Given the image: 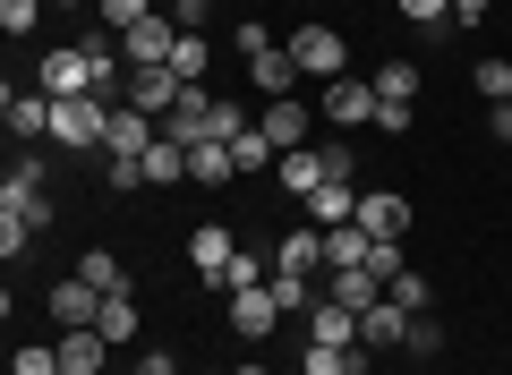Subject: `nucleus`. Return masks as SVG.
Returning <instances> with one entry per match:
<instances>
[{"label": "nucleus", "mask_w": 512, "mask_h": 375, "mask_svg": "<svg viewBox=\"0 0 512 375\" xmlns=\"http://www.w3.org/2000/svg\"><path fill=\"white\" fill-rule=\"evenodd\" d=\"M111 137V103L103 94H60L52 103V145H69V154H103Z\"/></svg>", "instance_id": "nucleus-1"}, {"label": "nucleus", "mask_w": 512, "mask_h": 375, "mask_svg": "<svg viewBox=\"0 0 512 375\" xmlns=\"http://www.w3.org/2000/svg\"><path fill=\"white\" fill-rule=\"evenodd\" d=\"M163 137H171V145H222V94H205V86H188L180 103H171V120H163Z\"/></svg>", "instance_id": "nucleus-2"}, {"label": "nucleus", "mask_w": 512, "mask_h": 375, "mask_svg": "<svg viewBox=\"0 0 512 375\" xmlns=\"http://www.w3.org/2000/svg\"><path fill=\"white\" fill-rule=\"evenodd\" d=\"M291 60H299V77H350V43L333 35V26H299Z\"/></svg>", "instance_id": "nucleus-3"}, {"label": "nucleus", "mask_w": 512, "mask_h": 375, "mask_svg": "<svg viewBox=\"0 0 512 375\" xmlns=\"http://www.w3.org/2000/svg\"><path fill=\"white\" fill-rule=\"evenodd\" d=\"M163 137V120H146L137 103H111V137H103V162H146V145Z\"/></svg>", "instance_id": "nucleus-4"}, {"label": "nucleus", "mask_w": 512, "mask_h": 375, "mask_svg": "<svg viewBox=\"0 0 512 375\" xmlns=\"http://www.w3.org/2000/svg\"><path fill=\"white\" fill-rule=\"evenodd\" d=\"M188 94V77H171V69H128V86H120V103H137L146 120H171V103Z\"/></svg>", "instance_id": "nucleus-5"}, {"label": "nucleus", "mask_w": 512, "mask_h": 375, "mask_svg": "<svg viewBox=\"0 0 512 375\" xmlns=\"http://www.w3.org/2000/svg\"><path fill=\"white\" fill-rule=\"evenodd\" d=\"M231 256H239V239L222 231V222H197V231H188V265H197V282H205V290H222Z\"/></svg>", "instance_id": "nucleus-6"}, {"label": "nucleus", "mask_w": 512, "mask_h": 375, "mask_svg": "<svg viewBox=\"0 0 512 375\" xmlns=\"http://www.w3.org/2000/svg\"><path fill=\"white\" fill-rule=\"evenodd\" d=\"M171 43H180V26H171V9H154L146 26H128V35H120V52H128V69H163Z\"/></svg>", "instance_id": "nucleus-7"}, {"label": "nucleus", "mask_w": 512, "mask_h": 375, "mask_svg": "<svg viewBox=\"0 0 512 375\" xmlns=\"http://www.w3.org/2000/svg\"><path fill=\"white\" fill-rule=\"evenodd\" d=\"M359 231L384 239V248H402V239H410V205L393 197V188H367V197H359Z\"/></svg>", "instance_id": "nucleus-8"}, {"label": "nucleus", "mask_w": 512, "mask_h": 375, "mask_svg": "<svg viewBox=\"0 0 512 375\" xmlns=\"http://www.w3.org/2000/svg\"><path fill=\"white\" fill-rule=\"evenodd\" d=\"M325 120H333V128L376 120V77H325Z\"/></svg>", "instance_id": "nucleus-9"}, {"label": "nucleus", "mask_w": 512, "mask_h": 375, "mask_svg": "<svg viewBox=\"0 0 512 375\" xmlns=\"http://www.w3.org/2000/svg\"><path fill=\"white\" fill-rule=\"evenodd\" d=\"M282 324V299H274V282H256V290H231V333L239 341H265Z\"/></svg>", "instance_id": "nucleus-10"}, {"label": "nucleus", "mask_w": 512, "mask_h": 375, "mask_svg": "<svg viewBox=\"0 0 512 375\" xmlns=\"http://www.w3.org/2000/svg\"><path fill=\"white\" fill-rule=\"evenodd\" d=\"M256 128H265V137H274V154H291V145H308L316 111L299 103V94H282V103H265V111H256Z\"/></svg>", "instance_id": "nucleus-11"}, {"label": "nucleus", "mask_w": 512, "mask_h": 375, "mask_svg": "<svg viewBox=\"0 0 512 375\" xmlns=\"http://www.w3.org/2000/svg\"><path fill=\"white\" fill-rule=\"evenodd\" d=\"M299 324H308V341H325V350H359V307H342V299H316Z\"/></svg>", "instance_id": "nucleus-12"}, {"label": "nucleus", "mask_w": 512, "mask_h": 375, "mask_svg": "<svg viewBox=\"0 0 512 375\" xmlns=\"http://www.w3.org/2000/svg\"><path fill=\"white\" fill-rule=\"evenodd\" d=\"M35 86L52 94V103H60V94H94V60H86V43L52 52V60H43V77H35Z\"/></svg>", "instance_id": "nucleus-13"}, {"label": "nucleus", "mask_w": 512, "mask_h": 375, "mask_svg": "<svg viewBox=\"0 0 512 375\" xmlns=\"http://www.w3.org/2000/svg\"><path fill=\"white\" fill-rule=\"evenodd\" d=\"M43 307H52V324H60V333H86V324L103 316V290H94V282H60Z\"/></svg>", "instance_id": "nucleus-14"}, {"label": "nucleus", "mask_w": 512, "mask_h": 375, "mask_svg": "<svg viewBox=\"0 0 512 375\" xmlns=\"http://www.w3.org/2000/svg\"><path fill=\"white\" fill-rule=\"evenodd\" d=\"M402 333H410V307L393 299V290H384V299L359 316V341H367V350H402Z\"/></svg>", "instance_id": "nucleus-15"}, {"label": "nucleus", "mask_w": 512, "mask_h": 375, "mask_svg": "<svg viewBox=\"0 0 512 375\" xmlns=\"http://www.w3.org/2000/svg\"><path fill=\"white\" fill-rule=\"evenodd\" d=\"M325 299H342V307H359V316H367V307L384 299V282L367 265H325Z\"/></svg>", "instance_id": "nucleus-16"}, {"label": "nucleus", "mask_w": 512, "mask_h": 375, "mask_svg": "<svg viewBox=\"0 0 512 375\" xmlns=\"http://www.w3.org/2000/svg\"><path fill=\"white\" fill-rule=\"evenodd\" d=\"M9 137H18V145H35V137H52V94H18V86H9Z\"/></svg>", "instance_id": "nucleus-17"}, {"label": "nucleus", "mask_w": 512, "mask_h": 375, "mask_svg": "<svg viewBox=\"0 0 512 375\" xmlns=\"http://www.w3.org/2000/svg\"><path fill=\"white\" fill-rule=\"evenodd\" d=\"M274 179H282V188H291L299 205H308L316 188H325V154H316V145H291V154L274 162Z\"/></svg>", "instance_id": "nucleus-18"}, {"label": "nucleus", "mask_w": 512, "mask_h": 375, "mask_svg": "<svg viewBox=\"0 0 512 375\" xmlns=\"http://www.w3.org/2000/svg\"><path fill=\"white\" fill-rule=\"evenodd\" d=\"M316 265H325V231H316V222H299V231L274 248V273H316Z\"/></svg>", "instance_id": "nucleus-19"}, {"label": "nucleus", "mask_w": 512, "mask_h": 375, "mask_svg": "<svg viewBox=\"0 0 512 375\" xmlns=\"http://www.w3.org/2000/svg\"><path fill=\"white\" fill-rule=\"evenodd\" d=\"M103 350H111V341L94 333V324H86V333H60V375H103Z\"/></svg>", "instance_id": "nucleus-20"}, {"label": "nucleus", "mask_w": 512, "mask_h": 375, "mask_svg": "<svg viewBox=\"0 0 512 375\" xmlns=\"http://www.w3.org/2000/svg\"><path fill=\"white\" fill-rule=\"evenodd\" d=\"M94 333H103L111 350H120V341H137V290H111L103 316H94Z\"/></svg>", "instance_id": "nucleus-21"}, {"label": "nucleus", "mask_w": 512, "mask_h": 375, "mask_svg": "<svg viewBox=\"0 0 512 375\" xmlns=\"http://www.w3.org/2000/svg\"><path fill=\"white\" fill-rule=\"evenodd\" d=\"M248 77L265 86V103H282V94H299V60H291V52H265V60H248Z\"/></svg>", "instance_id": "nucleus-22"}, {"label": "nucleus", "mask_w": 512, "mask_h": 375, "mask_svg": "<svg viewBox=\"0 0 512 375\" xmlns=\"http://www.w3.org/2000/svg\"><path fill=\"white\" fill-rule=\"evenodd\" d=\"M180 179H188V145L154 137V145H146V188H180Z\"/></svg>", "instance_id": "nucleus-23"}, {"label": "nucleus", "mask_w": 512, "mask_h": 375, "mask_svg": "<svg viewBox=\"0 0 512 375\" xmlns=\"http://www.w3.org/2000/svg\"><path fill=\"white\" fill-rule=\"evenodd\" d=\"M376 103L419 111V69H410V60H384V69H376Z\"/></svg>", "instance_id": "nucleus-24"}, {"label": "nucleus", "mask_w": 512, "mask_h": 375, "mask_svg": "<svg viewBox=\"0 0 512 375\" xmlns=\"http://www.w3.org/2000/svg\"><path fill=\"white\" fill-rule=\"evenodd\" d=\"M231 162H239V179H256V171H274V137H265V128H239V137H231Z\"/></svg>", "instance_id": "nucleus-25"}, {"label": "nucleus", "mask_w": 512, "mask_h": 375, "mask_svg": "<svg viewBox=\"0 0 512 375\" xmlns=\"http://www.w3.org/2000/svg\"><path fill=\"white\" fill-rule=\"evenodd\" d=\"M77 282H94V290L111 299V290H128V265H120L111 248H86V256H77Z\"/></svg>", "instance_id": "nucleus-26"}, {"label": "nucleus", "mask_w": 512, "mask_h": 375, "mask_svg": "<svg viewBox=\"0 0 512 375\" xmlns=\"http://www.w3.org/2000/svg\"><path fill=\"white\" fill-rule=\"evenodd\" d=\"M299 367H308V375H367V341H359V350H325V341H308Z\"/></svg>", "instance_id": "nucleus-27"}, {"label": "nucleus", "mask_w": 512, "mask_h": 375, "mask_svg": "<svg viewBox=\"0 0 512 375\" xmlns=\"http://www.w3.org/2000/svg\"><path fill=\"white\" fill-rule=\"evenodd\" d=\"M188 179H197V188H214V179H239L231 145H188Z\"/></svg>", "instance_id": "nucleus-28"}, {"label": "nucleus", "mask_w": 512, "mask_h": 375, "mask_svg": "<svg viewBox=\"0 0 512 375\" xmlns=\"http://www.w3.org/2000/svg\"><path fill=\"white\" fill-rule=\"evenodd\" d=\"M205 60H214V43H205V35H180L163 69H171V77H188V86H205Z\"/></svg>", "instance_id": "nucleus-29"}, {"label": "nucleus", "mask_w": 512, "mask_h": 375, "mask_svg": "<svg viewBox=\"0 0 512 375\" xmlns=\"http://www.w3.org/2000/svg\"><path fill=\"white\" fill-rule=\"evenodd\" d=\"M376 256V239L359 231V222H342V231H325V265H367Z\"/></svg>", "instance_id": "nucleus-30"}, {"label": "nucleus", "mask_w": 512, "mask_h": 375, "mask_svg": "<svg viewBox=\"0 0 512 375\" xmlns=\"http://www.w3.org/2000/svg\"><path fill=\"white\" fill-rule=\"evenodd\" d=\"M470 86L487 94V103H512V60H495V52H487V60L470 69Z\"/></svg>", "instance_id": "nucleus-31"}, {"label": "nucleus", "mask_w": 512, "mask_h": 375, "mask_svg": "<svg viewBox=\"0 0 512 375\" xmlns=\"http://www.w3.org/2000/svg\"><path fill=\"white\" fill-rule=\"evenodd\" d=\"M274 299H282V316H308L325 290H308V273H274Z\"/></svg>", "instance_id": "nucleus-32"}, {"label": "nucleus", "mask_w": 512, "mask_h": 375, "mask_svg": "<svg viewBox=\"0 0 512 375\" xmlns=\"http://www.w3.org/2000/svg\"><path fill=\"white\" fill-rule=\"evenodd\" d=\"M154 0H103V35H128V26H146Z\"/></svg>", "instance_id": "nucleus-33"}, {"label": "nucleus", "mask_w": 512, "mask_h": 375, "mask_svg": "<svg viewBox=\"0 0 512 375\" xmlns=\"http://www.w3.org/2000/svg\"><path fill=\"white\" fill-rule=\"evenodd\" d=\"M43 9H52V0H0V26H9V35H35Z\"/></svg>", "instance_id": "nucleus-34"}, {"label": "nucleus", "mask_w": 512, "mask_h": 375, "mask_svg": "<svg viewBox=\"0 0 512 375\" xmlns=\"http://www.w3.org/2000/svg\"><path fill=\"white\" fill-rule=\"evenodd\" d=\"M9 375H60V341L43 350V341H26L18 358H9Z\"/></svg>", "instance_id": "nucleus-35"}, {"label": "nucleus", "mask_w": 512, "mask_h": 375, "mask_svg": "<svg viewBox=\"0 0 512 375\" xmlns=\"http://www.w3.org/2000/svg\"><path fill=\"white\" fill-rule=\"evenodd\" d=\"M231 52H239V60H265V52H274V35H265L256 18H239V26H231Z\"/></svg>", "instance_id": "nucleus-36"}, {"label": "nucleus", "mask_w": 512, "mask_h": 375, "mask_svg": "<svg viewBox=\"0 0 512 375\" xmlns=\"http://www.w3.org/2000/svg\"><path fill=\"white\" fill-rule=\"evenodd\" d=\"M402 350H410V358H436V350H444V324H427V316H410V333H402Z\"/></svg>", "instance_id": "nucleus-37"}, {"label": "nucleus", "mask_w": 512, "mask_h": 375, "mask_svg": "<svg viewBox=\"0 0 512 375\" xmlns=\"http://www.w3.org/2000/svg\"><path fill=\"white\" fill-rule=\"evenodd\" d=\"M316 154H325V179H342V188H359V154H350V145H316Z\"/></svg>", "instance_id": "nucleus-38"}, {"label": "nucleus", "mask_w": 512, "mask_h": 375, "mask_svg": "<svg viewBox=\"0 0 512 375\" xmlns=\"http://www.w3.org/2000/svg\"><path fill=\"white\" fill-rule=\"evenodd\" d=\"M384 290H393V299H402V307H410V316H427V282H419V273H410V265H402V273H393V282H384Z\"/></svg>", "instance_id": "nucleus-39"}, {"label": "nucleus", "mask_w": 512, "mask_h": 375, "mask_svg": "<svg viewBox=\"0 0 512 375\" xmlns=\"http://www.w3.org/2000/svg\"><path fill=\"white\" fill-rule=\"evenodd\" d=\"M171 9V26H180V35H205V9H214V0H163Z\"/></svg>", "instance_id": "nucleus-40"}, {"label": "nucleus", "mask_w": 512, "mask_h": 375, "mask_svg": "<svg viewBox=\"0 0 512 375\" xmlns=\"http://www.w3.org/2000/svg\"><path fill=\"white\" fill-rule=\"evenodd\" d=\"M26 239H35V231H26L18 214H0V256H9V265H26Z\"/></svg>", "instance_id": "nucleus-41"}, {"label": "nucleus", "mask_w": 512, "mask_h": 375, "mask_svg": "<svg viewBox=\"0 0 512 375\" xmlns=\"http://www.w3.org/2000/svg\"><path fill=\"white\" fill-rule=\"evenodd\" d=\"M402 18H419V26H453V0H402Z\"/></svg>", "instance_id": "nucleus-42"}, {"label": "nucleus", "mask_w": 512, "mask_h": 375, "mask_svg": "<svg viewBox=\"0 0 512 375\" xmlns=\"http://www.w3.org/2000/svg\"><path fill=\"white\" fill-rule=\"evenodd\" d=\"M487 18V0H453V26H478Z\"/></svg>", "instance_id": "nucleus-43"}, {"label": "nucleus", "mask_w": 512, "mask_h": 375, "mask_svg": "<svg viewBox=\"0 0 512 375\" xmlns=\"http://www.w3.org/2000/svg\"><path fill=\"white\" fill-rule=\"evenodd\" d=\"M487 111H495V120H487V128H495V137H504V145H512V103H487Z\"/></svg>", "instance_id": "nucleus-44"}, {"label": "nucleus", "mask_w": 512, "mask_h": 375, "mask_svg": "<svg viewBox=\"0 0 512 375\" xmlns=\"http://www.w3.org/2000/svg\"><path fill=\"white\" fill-rule=\"evenodd\" d=\"M231 375H274V367H265V358H248V367H231Z\"/></svg>", "instance_id": "nucleus-45"}, {"label": "nucleus", "mask_w": 512, "mask_h": 375, "mask_svg": "<svg viewBox=\"0 0 512 375\" xmlns=\"http://www.w3.org/2000/svg\"><path fill=\"white\" fill-rule=\"evenodd\" d=\"M52 9H77V0H52Z\"/></svg>", "instance_id": "nucleus-46"}]
</instances>
